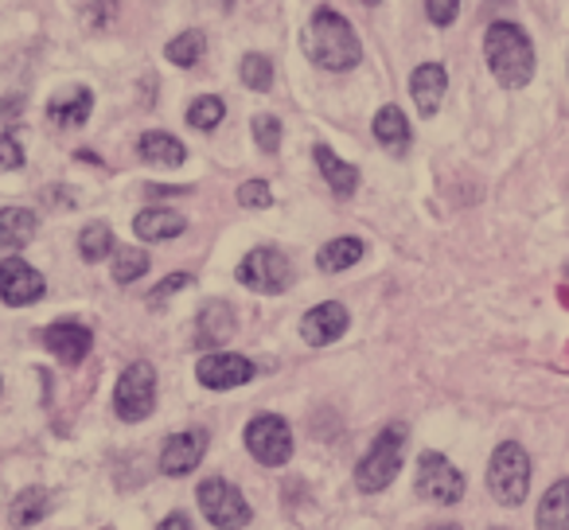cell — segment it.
I'll return each mask as SVG.
<instances>
[{
	"instance_id": "obj_26",
	"label": "cell",
	"mask_w": 569,
	"mask_h": 530,
	"mask_svg": "<svg viewBox=\"0 0 569 530\" xmlns=\"http://www.w3.org/2000/svg\"><path fill=\"white\" fill-rule=\"evenodd\" d=\"M79 253H82V261H102V258H110L113 253V230L106 227V222H90V227H82V234H79Z\"/></svg>"
},
{
	"instance_id": "obj_30",
	"label": "cell",
	"mask_w": 569,
	"mask_h": 530,
	"mask_svg": "<svg viewBox=\"0 0 569 530\" xmlns=\"http://www.w3.org/2000/svg\"><path fill=\"white\" fill-rule=\"evenodd\" d=\"M242 82L250 90H258V94H266V90L273 87V63H269L266 56H246L242 59Z\"/></svg>"
},
{
	"instance_id": "obj_19",
	"label": "cell",
	"mask_w": 569,
	"mask_h": 530,
	"mask_svg": "<svg viewBox=\"0 0 569 530\" xmlns=\"http://www.w3.org/2000/svg\"><path fill=\"white\" fill-rule=\"evenodd\" d=\"M375 141L387 152H395V157L410 152L413 133H410V121H406V113L398 110V106H382V110L375 113Z\"/></svg>"
},
{
	"instance_id": "obj_27",
	"label": "cell",
	"mask_w": 569,
	"mask_h": 530,
	"mask_svg": "<svg viewBox=\"0 0 569 530\" xmlns=\"http://www.w3.org/2000/svg\"><path fill=\"white\" fill-rule=\"evenodd\" d=\"M144 273H149V253L144 250L129 246V250L113 253V281H118V286H133V281H141Z\"/></svg>"
},
{
	"instance_id": "obj_13",
	"label": "cell",
	"mask_w": 569,
	"mask_h": 530,
	"mask_svg": "<svg viewBox=\"0 0 569 530\" xmlns=\"http://www.w3.org/2000/svg\"><path fill=\"white\" fill-rule=\"evenodd\" d=\"M207 457V433L203 429H183L172 433L160 449V472L164 476H188L203 464Z\"/></svg>"
},
{
	"instance_id": "obj_41",
	"label": "cell",
	"mask_w": 569,
	"mask_h": 530,
	"mask_svg": "<svg viewBox=\"0 0 569 530\" xmlns=\"http://www.w3.org/2000/svg\"><path fill=\"white\" fill-rule=\"evenodd\" d=\"M363 4H382V0H363Z\"/></svg>"
},
{
	"instance_id": "obj_38",
	"label": "cell",
	"mask_w": 569,
	"mask_h": 530,
	"mask_svg": "<svg viewBox=\"0 0 569 530\" xmlns=\"http://www.w3.org/2000/svg\"><path fill=\"white\" fill-rule=\"evenodd\" d=\"M20 110H24V102H20V98H9V102H0V121H4V118H17Z\"/></svg>"
},
{
	"instance_id": "obj_10",
	"label": "cell",
	"mask_w": 569,
	"mask_h": 530,
	"mask_svg": "<svg viewBox=\"0 0 569 530\" xmlns=\"http://www.w3.org/2000/svg\"><path fill=\"white\" fill-rule=\"evenodd\" d=\"M43 273L32 270L24 258H4L0 261V301L9 309H28L43 297Z\"/></svg>"
},
{
	"instance_id": "obj_5",
	"label": "cell",
	"mask_w": 569,
	"mask_h": 530,
	"mask_svg": "<svg viewBox=\"0 0 569 530\" xmlns=\"http://www.w3.org/2000/svg\"><path fill=\"white\" fill-rule=\"evenodd\" d=\"M234 278H238V286L253 289V293L277 297L293 286V266H289V258H284L281 250H273V246H258V250H250L238 261Z\"/></svg>"
},
{
	"instance_id": "obj_34",
	"label": "cell",
	"mask_w": 569,
	"mask_h": 530,
	"mask_svg": "<svg viewBox=\"0 0 569 530\" xmlns=\"http://www.w3.org/2000/svg\"><path fill=\"white\" fill-rule=\"evenodd\" d=\"M24 164V149L12 133H0V172H17Z\"/></svg>"
},
{
	"instance_id": "obj_36",
	"label": "cell",
	"mask_w": 569,
	"mask_h": 530,
	"mask_svg": "<svg viewBox=\"0 0 569 530\" xmlns=\"http://www.w3.org/2000/svg\"><path fill=\"white\" fill-rule=\"evenodd\" d=\"M90 4H94V9L87 12V24H90V28H98V32H102V28L110 24V17H113V12H118V0H90Z\"/></svg>"
},
{
	"instance_id": "obj_20",
	"label": "cell",
	"mask_w": 569,
	"mask_h": 530,
	"mask_svg": "<svg viewBox=\"0 0 569 530\" xmlns=\"http://www.w3.org/2000/svg\"><path fill=\"white\" fill-rule=\"evenodd\" d=\"M137 152H141L144 164H160V168H180L183 160H188V149H183L172 133H164V129H149V133H141Z\"/></svg>"
},
{
	"instance_id": "obj_39",
	"label": "cell",
	"mask_w": 569,
	"mask_h": 530,
	"mask_svg": "<svg viewBox=\"0 0 569 530\" xmlns=\"http://www.w3.org/2000/svg\"><path fill=\"white\" fill-rule=\"evenodd\" d=\"M214 4H222V9H230V4H234V0H214Z\"/></svg>"
},
{
	"instance_id": "obj_21",
	"label": "cell",
	"mask_w": 569,
	"mask_h": 530,
	"mask_svg": "<svg viewBox=\"0 0 569 530\" xmlns=\"http://www.w3.org/2000/svg\"><path fill=\"white\" fill-rule=\"evenodd\" d=\"M40 230V219L28 207H4L0 211V250H24Z\"/></svg>"
},
{
	"instance_id": "obj_18",
	"label": "cell",
	"mask_w": 569,
	"mask_h": 530,
	"mask_svg": "<svg viewBox=\"0 0 569 530\" xmlns=\"http://www.w3.org/2000/svg\"><path fill=\"white\" fill-rule=\"evenodd\" d=\"M188 230V219L180 211H168V207H144L133 219V234L141 242H168V238L183 234Z\"/></svg>"
},
{
	"instance_id": "obj_4",
	"label": "cell",
	"mask_w": 569,
	"mask_h": 530,
	"mask_svg": "<svg viewBox=\"0 0 569 530\" xmlns=\"http://www.w3.org/2000/svg\"><path fill=\"white\" fill-rule=\"evenodd\" d=\"M530 457L522 444L503 441L496 452H491V464H488V491L496 503L503 507H519L530 491Z\"/></svg>"
},
{
	"instance_id": "obj_31",
	"label": "cell",
	"mask_w": 569,
	"mask_h": 530,
	"mask_svg": "<svg viewBox=\"0 0 569 530\" xmlns=\"http://www.w3.org/2000/svg\"><path fill=\"white\" fill-rule=\"evenodd\" d=\"M250 129H253V141H258L261 152L281 149V121H277L273 113H258V118L250 121Z\"/></svg>"
},
{
	"instance_id": "obj_1",
	"label": "cell",
	"mask_w": 569,
	"mask_h": 530,
	"mask_svg": "<svg viewBox=\"0 0 569 530\" xmlns=\"http://www.w3.org/2000/svg\"><path fill=\"white\" fill-rule=\"evenodd\" d=\"M305 56L325 71H351L363 59V43L336 9H317L305 28Z\"/></svg>"
},
{
	"instance_id": "obj_6",
	"label": "cell",
	"mask_w": 569,
	"mask_h": 530,
	"mask_svg": "<svg viewBox=\"0 0 569 530\" xmlns=\"http://www.w3.org/2000/svg\"><path fill=\"white\" fill-rule=\"evenodd\" d=\"M113 410L129 426L149 418L157 410V367L144 363V359L141 363H129L118 379V390H113Z\"/></svg>"
},
{
	"instance_id": "obj_22",
	"label": "cell",
	"mask_w": 569,
	"mask_h": 530,
	"mask_svg": "<svg viewBox=\"0 0 569 530\" xmlns=\"http://www.w3.org/2000/svg\"><path fill=\"white\" fill-rule=\"evenodd\" d=\"M317 168H320V176L328 180V188L336 191V196H356V188H359V168L356 164H348V160H340L336 157L328 144H317Z\"/></svg>"
},
{
	"instance_id": "obj_14",
	"label": "cell",
	"mask_w": 569,
	"mask_h": 530,
	"mask_svg": "<svg viewBox=\"0 0 569 530\" xmlns=\"http://www.w3.org/2000/svg\"><path fill=\"white\" fill-rule=\"evenodd\" d=\"M348 324H351L348 309H343L340 301H325V304H317V309L305 312L301 336H305V343H312V348H328V343H336L343 332H348Z\"/></svg>"
},
{
	"instance_id": "obj_29",
	"label": "cell",
	"mask_w": 569,
	"mask_h": 530,
	"mask_svg": "<svg viewBox=\"0 0 569 530\" xmlns=\"http://www.w3.org/2000/svg\"><path fill=\"white\" fill-rule=\"evenodd\" d=\"M222 118H227V106H222V98H214V94H203L188 106V126L203 129V133H211Z\"/></svg>"
},
{
	"instance_id": "obj_33",
	"label": "cell",
	"mask_w": 569,
	"mask_h": 530,
	"mask_svg": "<svg viewBox=\"0 0 569 530\" xmlns=\"http://www.w3.org/2000/svg\"><path fill=\"white\" fill-rule=\"evenodd\" d=\"M457 12H460V0H426V17L437 28H449L457 20Z\"/></svg>"
},
{
	"instance_id": "obj_40",
	"label": "cell",
	"mask_w": 569,
	"mask_h": 530,
	"mask_svg": "<svg viewBox=\"0 0 569 530\" xmlns=\"http://www.w3.org/2000/svg\"><path fill=\"white\" fill-rule=\"evenodd\" d=\"M433 530H460V527H433Z\"/></svg>"
},
{
	"instance_id": "obj_11",
	"label": "cell",
	"mask_w": 569,
	"mask_h": 530,
	"mask_svg": "<svg viewBox=\"0 0 569 530\" xmlns=\"http://www.w3.org/2000/svg\"><path fill=\"white\" fill-rule=\"evenodd\" d=\"M196 379L207 390H234L253 379V363L246 356H234V351H207L196 363Z\"/></svg>"
},
{
	"instance_id": "obj_7",
	"label": "cell",
	"mask_w": 569,
	"mask_h": 530,
	"mask_svg": "<svg viewBox=\"0 0 569 530\" xmlns=\"http://www.w3.org/2000/svg\"><path fill=\"white\" fill-rule=\"evenodd\" d=\"M199 511H203V519L214 522L219 530H242L246 522L253 519L246 496L234 488V483L222 480V476H211V480L199 483Z\"/></svg>"
},
{
	"instance_id": "obj_28",
	"label": "cell",
	"mask_w": 569,
	"mask_h": 530,
	"mask_svg": "<svg viewBox=\"0 0 569 530\" xmlns=\"http://www.w3.org/2000/svg\"><path fill=\"white\" fill-rule=\"evenodd\" d=\"M203 51H207L203 32H183L164 48V59H168V63H176V67H196L199 59H203Z\"/></svg>"
},
{
	"instance_id": "obj_16",
	"label": "cell",
	"mask_w": 569,
	"mask_h": 530,
	"mask_svg": "<svg viewBox=\"0 0 569 530\" xmlns=\"http://www.w3.org/2000/svg\"><path fill=\"white\" fill-rule=\"evenodd\" d=\"M234 328V309L227 301H207L196 317V348H222Z\"/></svg>"
},
{
	"instance_id": "obj_23",
	"label": "cell",
	"mask_w": 569,
	"mask_h": 530,
	"mask_svg": "<svg viewBox=\"0 0 569 530\" xmlns=\"http://www.w3.org/2000/svg\"><path fill=\"white\" fill-rule=\"evenodd\" d=\"M48 511H51L48 491H43V488H24V491H17V496H12L9 522L17 530H24V527H36L40 519H48Z\"/></svg>"
},
{
	"instance_id": "obj_3",
	"label": "cell",
	"mask_w": 569,
	"mask_h": 530,
	"mask_svg": "<svg viewBox=\"0 0 569 530\" xmlns=\"http://www.w3.org/2000/svg\"><path fill=\"white\" fill-rule=\"evenodd\" d=\"M406 426H387L379 437H375V444L367 449V457L359 460L356 468V488L367 491V496H375V491H387L390 483L398 480V472H402V452H406Z\"/></svg>"
},
{
	"instance_id": "obj_35",
	"label": "cell",
	"mask_w": 569,
	"mask_h": 530,
	"mask_svg": "<svg viewBox=\"0 0 569 530\" xmlns=\"http://www.w3.org/2000/svg\"><path fill=\"white\" fill-rule=\"evenodd\" d=\"M183 286H191V273H172V278H164L157 289L149 293V304H160V301H168L172 293H180Z\"/></svg>"
},
{
	"instance_id": "obj_42",
	"label": "cell",
	"mask_w": 569,
	"mask_h": 530,
	"mask_svg": "<svg viewBox=\"0 0 569 530\" xmlns=\"http://www.w3.org/2000/svg\"><path fill=\"white\" fill-rule=\"evenodd\" d=\"M566 273H569V270H566Z\"/></svg>"
},
{
	"instance_id": "obj_9",
	"label": "cell",
	"mask_w": 569,
	"mask_h": 530,
	"mask_svg": "<svg viewBox=\"0 0 569 530\" xmlns=\"http://www.w3.org/2000/svg\"><path fill=\"white\" fill-rule=\"evenodd\" d=\"M413 488L429 503H460L465 499V476L441 457V452H421L418 457V476H413Z\"/></svg>"
},
{
	"instance_id": "obj_12",
	"label": "cell",
	"mask_w": 569,
	"mask_h": 530,
	"mask_svg": "<svg viewBox=\"0 0 569 530\" xmlns=\"http://www.w3.org/2000/svg\"><path fill=\"white\" fill-rule=\"evenodd\" d=\"M43 348L67 367H79L94 348V332L79 320H56L51 328H43Z\"/></svg>"
},
{
	"instance_id": "obj_32",
	"label": "cell",
	"mask_w": 569,
	"mask_h": 530,
	"mask_svg": "<svg viewBox=\"0 0 569 530\" xmlns=\"http://www.w3.org/2000/svg\"><path fill=\"white\" fill-rule=\"evenodd\" d=\"M238 203L250 207V211H266V207L273 203V191H269L266 180H246L242 188H238Z\"/></svg>"
},
{
	"instance_id": "obj_15",
	"label": "cell",
	"mask_w": 569,
	"mask_h": 530,
	"mask_svg": "<svg viewBox=\"0 0 569 530\" xmlns=\"http://www.w3.org/2000/svg\"><path fill=\"white\" fill-rule=\"evenodd\" d=\"M445 90H449V71H445L441 63H421L418 71L410 74V94L421 118H433V113L441 110Z\"/></svg>"
},
{
	"instance_id": "obj_24",
	"label": "cell",
	"mask_w": 569,
	"mask_h": 530,
	"mask_svg": "<svg viewBox=\"0 0 569 530\" xmlns=\"http://www.w3.org/2000/svg\"><path fill=\"white\" fill-rule=\"evenodd\" d=\"M538 530H569V480H558L538 503Z\"/></svg>"
},
{
	"instance_id": "obj_8",
	"label": "cell",
	"mask_w": 569,
	"mask_h": 530,
	"mask_svg": "<svg viewBox=\"0 0 569 530\" xmlns=\"http://www.w3.org/2000/svg\"><path fill=\"white\" fill-rule=\"evenodd\" d=\"M246 449L258 464L266 468H281L284 460L293 457V429L289 421L277 418V413H258L246 426Z\"/></svg>"
},
{
	"instance_id": "obj_37",
	"label": "cell",
	"mask_w": 569,
	"mask_h": 530,
	"mask_svg": "<svg viewBox=\"0 0 569 530\" xmlns=\"http://www.w3.org/2000/svg\"><path fill=\"white\" fill-rule=\"evenodd\" d=\"M157 530H191V519H188V514H183V511H172L164 522H160Z\"/></svg>"
},
{
	"instance_id": "obj_25",
	"label": "cell",
	"mask_w": 569,
	"mask_h": 530,
	"mask_svg": "<svg viewBox=\"0 0 569 530\" xmlns=\"http://www.w3.org/2000/svg\"><path fill=\"white\" fill-rule=\"evenodd\" d=\"M359 258H363V242H359V238H332V242L317 253V270L343 273V270H351Z\"/></svg>"
},
{
	"instance_id": "obj_17",
	"label": "cell",
	"mask_w": 569,
	"mask_h": 530,
	"mask_svg": "<svg viewBox=\"0 0 569 530\" xmlns=\"http://www.w3.org/2000/svg\"><path fill=\"white\" fill-rule=\"evenodd\" d=\"M90 110H94V90H90V87L59 90V94L48 102V118H51V126H59V129L87 126Z\"/></svg>"
},
{
	"instance_id": "obj_2",
	"label": "cell",
	"mask_w": 569,
	"mask_h": 530,
	"mask_svg": "<svg viewBox=\"0 0 569 530\" xmlns=\"http://www.w3.org/2000/svg\"><path fill=\"white\" fill-rule=\"evenodd\" d=\"M483 59L507 90H522L535 79V48H530V36L519 24L496 20L483 36Z\"/></svg>"
}]
</instances>
